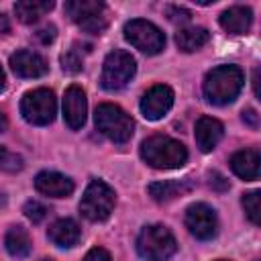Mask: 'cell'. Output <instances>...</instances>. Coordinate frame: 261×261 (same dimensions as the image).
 <instances>
[{
  "label": "cell",
  "mask_w": 261,
  "mask_h": 261,
  "mask_svg": "<svg viewBox=\"0 0 261 261\" xmlns=\"http://www.w3.org/2000/svg\"><path fill=\"white\" fill-rule=\"evenodd\" d=\"M245 84V75L237 65H218L204 77V96L210 104L224 106L237 100Z\"/></svg>",
  "instance_id": "6da1fadb"
},
{
  "label": "cell",
  "mask_w": 261,
  "mask_h": 261,
  "mask_svg": "<svg viewBox=\"0 0 261 261\" xmlns=\"http://www.w3.org/2000/svg\"><path fill=\"white\" fill-rule=\"evenodd\" d=\"M141 157L155 169H177L188 161V149L165 135H153L141 143Z\"/></svg>",
  "instance_id": "7a4b0ae2"
},
{
  "label": "cell",
  "mask_w": 261,
  "mask_h": 261,
  "mask_svg": "<svg viewBox=\"0 0 261 261\" xmlns=\"http://www.w3.org/2000/svg\"><path fill=\"white\" fill-rule=\"evenodd\" d=\"M175 237L163 224L145 226L137 239V251L147 261H163L175 253Z\"/></svg>",
  "instance_id": "3957f363"
},
{
  "label": "cell",
  "mask_w": 261,
  "mask_h": 261,
  "mask_svg": "<svg viewBox=\"0 0 261 261\" xmlns=\"http://www.w3.org/2000/svg\"><path fill=\"white\" fill-rule=\"evenodd\" d=\"M94 120H96V128L104 137H108L110 141H114L118 145L126 143L133 137L135 122L116 104H98L96 114H94Z\"/></svg>",
  "instance_id": "277c9868"
},
{
  "label": "cell",
  "mask_w": 261,
  "mask_h": 261,
  "mask_svg": "<svg viewBox=\"0 0 261 261\" xmlns=\"http://www.w3.org/2000/svg\"><path fill=\"white\" fill-rule=\"evenodd\" d=\"M65 12L84 33L100 35L108 27V10L100 0H69L65 2Z\"/></svg>",
  "instance_id": "5b68a950"
},
{
  "label": "cell",
  "mask_w": 261,
  "mask_h": 261,
  "mask_svg": "<svg viewBox=\"0 0 261 261\" xmlns=\"http://www.w3.org/2000/svg\"><path fill=\"white\" fill-rule=\"evenodd\" d=\"M114 202H116L114 190L102 179H92L82 196L80 212L92 222H102L110 216Z\"/></svg>",
  "instance_id": "8992f818"
},
{
  "label": "cell",
  "mask_w": 261,
  "mask_h": 261,
  "mask_svg": "<svg viewBox=\"0 0 261 261\" xmlns=\"http://www.w3.org/2000/svg\"><path fill=\"white\" fill-rule=\"evenodd\" d=\"M55 110H57L55 94L47 88L31 90L20 100V114L24 116L27 122L37 124V126H45V124L53 122Z\"/></svg>",
  "instance_id": "52a82bcc"
},
{
  "label": "cell",
  "mask_w": 261,
  "mask_h": 261,
  "mask_svg": "<svg viewBox=\"0 0 261 261\" xmlns=\"http://www.w3.org/2000/svg\"><path fill=\"white\" fill-rule=\"evenodd\" d=\"M137 71V63H135V57L122 49H114L106 55L104 59V67H102V88L104 90H120L124 88L130 77L135 75Z\"/></svg>",
  "instance_id": "ba28073f"
},
{
  "label": "cell",
  "mask_w": 261,
  "mask_h": 261,
  "mask_svg": "<svg viewBox=\"0 0 261 261\" xmlns=\"http://www.w3.org/2000/svg\"><path fill=\"white\" fill-rule=\"evenodd\" d=\"M124 39L147 55H157L165 47V35L161 29L143 18H135L124 24Z\"/></svg>",
  "instance_id": "9c48e42d"
},
{
  "label": "cell",
  "mask_w": 261,
  "mask_h": 261,
  "mask_svg": "<svg viewBox=\"0 0 261 261\" xmlns=\"http://www.w3.org/2000/svg\"><path fill=\"white\" fill-rule=\"evenodd\" d=\"M186 226L188 230L200 239V241H210L214 234H216V228H218V220H216V212L204 204V202H198V204H192L188 206L186 210Z\"/></svg>",
  "instance_id": "30bf717a"
},
{
  "label": "cell",
  "mask_w": 261,
  "mask_h": 261,
  "mask_svg": "<svg viewBox=\"0 0 261 261\" xmlns=\"http://www.w3.org/2000/svg\"><path fill=\"white\" fill-rule=\"evenodd\" d=\"M173 106V90L169 86H153L141 98V112L149 120H159Z\"/></svg>",
  "instance_id": "8fae6325"
},
{
  "label": "cell",
  "mask_w": 261,
  "mask_h": 261,
  "mask_svg": "<svg viewBox=\"0 0 261 261\" xmlns=\"http://www.w3.org/2000/svg\"><path fill=\"white\" fill-rule=\"evenodd\" d=\"M10 69L18 77H41L49 71V65L43 55L31 49H20L10 55Z\"/></svg>",
  "instance_id": "7c38bea8"
},
{
  "label": "cell",
  "mask_w": 261,
  "mask_h": 261,
  "mask_svg": "<svg viewBox=\"0 0 261 261\" xmlns=\"http://www.w3.org/2000/svg\"><path fill=\"white\" fill-rule=\"evenodd\" d=\"M86 110H88L86 92L80 86H69L63 96V118L67 126L73 130L82 128L86 122Z\"/></svg>",
  "instance_id": "4fadbf2b"
},
{
  "label": "cell",
  "mask_w": 261,
  "mask_h": 261,
  "mask_svg": "<svg viewBox=\"0 0 261 261\" xmlns=\"http://www.w3.org/2000/svg\"><path fill=\"white\" fill-rule=\"evenodd\" d=\"M35 188L45 196L65 198V196H69L73 192V181L67 175L57 173V171H41L35 177Z\"/></svg>",
  "instance_id": "5bb4252c"
},
{
  "label": "cell",
  "mask_w": 261,
  "mask_h": 261,
  "mask_svg": "<svg viewBox=\"0 0 261 261\" xmlns=\"http://www.w3.org/2000/svg\"><path fill=\"white\" fill-rule=\"evenodd\" d=\"M222 133H224V126L220 120H216L212 116H200L196 122V143H198L200 151H204V153L212 151L218 145V141L222 139Z\"/></svg>",
  "instance_id": "9a60e30c"
},
{
  "label": "cell",
  "mask_w": 261,
  "mask_h": 261,
  "mask_svg": "<svg viewBox=\"0 0 261 261\" xmlns=\"http://www.w3.org/2000/svg\"><path fill=\"white\" fill-rule=\"evenodd\" d=\"M253 24V12L247 6H230L220 14V27L230 35H245Z\"/></svg>",
  "instance_id": "2e32d148"
},
{
  "label": "cell",
  "mask_w": 261,
  "mask_h": 261,
  "mask_svg": "<svg viewBox=\"0 0 261 261\" xmlns=\"http://www.w3.org/2000/svg\"><path fill=\"white\" fill-rule=\"evenodd\" d=\"M47 237H49V241L53 245L67 249V247L77 245V241L82 237V230H80V226H77L75 220H71V218H59V220H55L49 226Z\"/></svg>",
  "instance_id": "e0dca14e"
},
{
  "label": "cell",
  "mask_w": 261,
  "mask_h": 261,
  "mask_svg": "<svg viewBox=\"0 0 261 261\" xmlns=\"http://www.w3.org/2000/svg\"><path fill=\"white\" fill-rule=\"evenodd\" d=\"M259 161H261V157H259L257 149H243L230 157V167L239 177L253 181L259 177Z\"/></svg>",
  "instance_id": "ac0fdd59"
},
{
  "label": "cell",
  "mask_w": 261,
  "mask_h": 261,
  "mask_svg": "<svg viewBox=\"0 0 261 261\" xmlns=\"http://www.w3.org/2000/svg\"><path fill=\"white\" fill-rule=\"evenodd\" d=\"M208 41H210V33L204 27H186L175 33V45L186 53L198 51Z\"/></svg>",
  "instance_id": "d6986e66"
},
{
  "label": "cell",
  "mask_w": 261,
  "mask_h": 261,
  "mask_svg": "<svg viewBox=\"0 0 261 261\" xmlns=\"http://www.w3.org/2000/svg\"><path fill=\"white\" fill-rule=\"evenodd\" d=\"M53 6H55L53 0H20L14 4V12L20 22L31 24V22H37L43 14H47Z\"/></svg>",
  "instance_id": "ffe728a7"
},
{
  "label": "cell",
  "mask_w": 261,
  "mask_h": 261,
  "mask_svg": "<svg viewBox=\"0 0 261 261\" xmlns=\"http://www.w3.org/2000/svg\"><path fill=\"white\" fill-rule=\"evenodd\" d=\"M188 190H192V184L188 179L181 181H155L149 186V196L155 202H169L181 194H186Z\"/></svg>",
  "instance_id": "44dd1931"
},
{
  "label": "cell",
  "mask_w": 261,
  "mask_h": 261,
  "mask_svg": "<svg viewBox=\"0 0 261 261\" xmlns=\"http://www.w3.org/2000/svg\"><path fill=\"white\" fill-rule=\"evenodd\" d=\"M4 245H6V251L16 257V259H22L31 253V237L29 232L22 228V226H10L8 232H6V239H4Z\"/></svg>",
  "instance_id": "7402d4cb"
},
{
  "label": "cell",
  "mask_w": 261,
  "mask_h": 261,
  "mask_svg": "<svg viewBox=\"0 0 261 261\" xmlns=\"http://www.w3.org/2000/svg\"><path fill=\"white\" fill-rule=\"evenodd\" d=\"M241 202H243V208H245V212H247L249 220H251L253 224H259V222H261V206H259V192H257V190H253V192L245 194Z\"/></svg>",
  "instance_id": "603a6c76"
},
{
  "label": "cell",
  "mask_w": 261,
  "mask_h": 261,
  "mask_svg": "<svg viewBox=\"0 0 261 261\" xmlns=\"http://www.w3.org/2000/svg\"><path fill=\"white\" fill-rule=\"evenodd\" d=\"M22 167V157L0 147V171H8V173H14Z\"/></svg>",
  "instance_id": "cb8c5ba5"
},
{
  "label": "cell",
  "mask_w": 261,
  "mask_h": 261,
  "mask_svg": "<svg viewBox=\"0 0 261 261\" xmlns=\"http://www.w3.org/2000/svg\"><path fill=\"white\" fill-rule=\"evenodd\" d=\"M61 67H63V71H67V73H77V71H82L84 63H82V57L77 55L75 49H69V51H65V53L61 55Z\"/></svg>",
  "instance_id": "d4e9b609"
},
{
  "label": "cell",
  "mask_w": 261,
  "mask_h": 261,
  "mask_svg": "<svg viewBox=\"0 0 261 261\" xmlns=\"http://www.w3.org/2000/svg\"><path fill=\"white\" fill-rule=\"evenodd\" d=\"M47 214H49V208H47L45 204L37 202V200H29V202L24 204V216H27L29 220H33V222H41Z\"/></svg>",
  "instance_id": "484cf974"
},
{
  "label": "cell",
  "mask_w": 261,
  "mask_h": 261,
  "mask_svg": "<svg viewBox=\"0 0 261 261\" xmlns=\"http://www.w3.org/2000/svg\"><path fill=\"white\" fill-rule=\"evenodd\" d=\"M165 14L171 22H188L192 18V12L188 8H181V6H167Z\"/></svg>",
  "instance_id": "4316f807"
},
{
  "label": "cell",
  "mask_w": 261,
  "mask_h": 261,
  "mask_svg": "<svg viewBox=\"0 0 261 261\" xmlns=\"http://www.w3.org/2000/svg\"><path fill=\"white\" fill-rule=\"evenodd\" d=\"M84 261H110V253L106 249H102V247H94V249H90L86 253Z\"/></svg>",
  "instance_id": "83f0119b"
},
{
  "label": "cell",
  "mask_w": 261,
  "mask_h": 261,
  "mask_svg": "<svg viewBox=\"0 0 261 261\" xmlns=\"http://www.w3.org/2000/svg\"><path fill=\"white\" fill-rule=\"evenodd\" d=\"M208 177H210V186H212L214 190H218V192H224V190H228V179H226L222 173H218V171H212V173H208Z\"/></svg>",
  "instance_id": "f1b7e54d"
},
{
  "label": "cell",
  "mask_w": 261,
  "mask_h": 261,
  "mask_svg": "<svg viewBox=\"0 0 261 261\" xmlns=\"http://www.w3.org/2000/svg\"><path fill=\"white\" fill-rule=\"evenodd\" d=\"M37 39L43 43V45H47V43H51L53 39H55V27L53 24H45L39 33H37Z\"/></svg>",
  "instance_id": "f546056e"
},
{
  "label": "cell",
  "mask_w": 261,
  "mask_h": 261,
  "mask_svg": "<svg viewBox=\"0 0 261 261\" xmlns=\"http://www.w3.org/2000/svg\"><path fill=\"white\" fill-rule=\"evenodd\" d=\"M243 120H245L251 128H257V126H259V114H257V110H253V108L245 110V112H243Z\"/></svg>",
  "instance_id": "4dcf8cb0"
},
{
  "label": "cell",
  "mask_w": 261,
  "mask_h": 261,
  "mask_svg": "<svg viewBox=\"0 0 261 261\" xmlns=\"http://www.w3.org/2000/svg\"><path fill=\"white\" fill-rule=\"evenodd\" d=\"M10 33V20L6 14H0V35H8Z\"/></svg>",
  "instance_id": "1f68e13d"
},
{
  "label": "cell",
  "mask_w": 261,
  "mask_h": 261,
  "mask_svg": "<svg viewBox=\"0 0 261 261\" xmlns=\"http://www.w3.org/2000/svg\"><path fill=\"white\" fill-rule=\"evenodd\" d=\"M253 90H255V96H259V69L253 71Z\"/></svg>",
  "instance_id": "d6a6232c"
},
{
  "label": "cell",
  "mask_w": 261,
  "mask_h": 261,
  "mask_svg": "<svg viewBox=\"0 0 261 261\" xmlns=\"http://www.w3.org/2000/svg\"><path fill=\"white\" fill-rule=\"evenodd\" d=\"M6 126H8V122H6V116H4V112L0 110V133H4V130H6Z\"/></svg>",
  "instance_id": "836d02e7"
},
{
  "label": "cell",
  "mask_w": 261,
  "mask_h": 261,
  "mask_svg": "<svg viewBox=\"0 0 261 261\" xmlns=\"http://www.w3.org/2000/svg\"><path fill=\"white\" fill-rule=\"evenodd\" d=\"M4 86H6V75H4V69H2V65H0V92L4 90Z\"/></svg>",
  "instance_id": "e575fe53"
},
{
  "label": "cell",
  "mask_w": 261,
  "mask_h": 261,
  "mask_svg": "<svg viewBox=\"0 0 261 261\" xmlns=\"http://www.w3.org/2000/svg\"><path fill=\"white\" fill-rule=\"evenodd\" d=\"M41 261H51V259H41Z\"/></svg>",
  "instance_id": "d590c367"
},
{
  "label": "cell",
  "mask_w": 261,
  "mask_h": 261,
  "mask_svg": "<svg viewBox=\"0 0 261 261\" xmlns=\"http://www.w3.org/2000/svg\"><path fill=\"white\" fill-rule=\"evenodd\" d=\"M220 261H224V259H220Z\"/></svg>",
  "instance_id": "8d00e7d4"
}]
</instances>
